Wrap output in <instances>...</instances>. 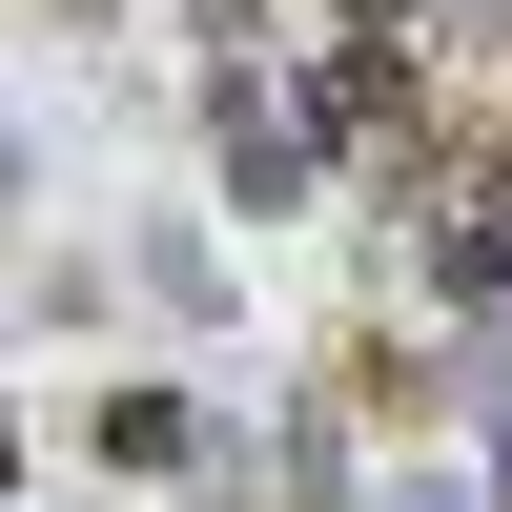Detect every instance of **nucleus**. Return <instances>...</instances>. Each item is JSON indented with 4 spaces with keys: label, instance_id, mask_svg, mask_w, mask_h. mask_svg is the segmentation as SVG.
<instances>
[{
    "label": "nucleus",
    "instance_id": "nucleus-1",
    "mask_svg": "<svg viewBox=\"0 0 512 512\" xmlns=\"http://www.w3.org/2000/svg\"><path fill=\"white\" fill-rule=\"evenodd\" d=\"M205 164H226V205H287V185H308V123H267L226 82V103H205Z\"/></svg>",
    "mask_w": 512,
    "mask_h": 512
},
{
    "label": "nucleus",
    "instance_id": "nucleus-2",
    "mask_svg": "<svg viewBox=\"0 0 512 512\" xmlns=\"http://www.w3.org/2000/svg\"><path fill=\"white\" fill-rule=\"evenodd\" d=\"M308 123H328V144H390V123H410V62H390V41H349V62L308 82Z\"/></svg>",
    "mask_w": 512,
    "mask_h": 512
},
{
    "label": "nucleus",
    "instance_id": "nucleus-3",
    "mask_svg": "<svg viewBox=\"0 0 512 512\" xmlns=\"http://www.w3.org/2000/svg\"><path fill=\"white\" fill-rule=\"evenodd\" d=\"M82 431H103V472H185V451H205V410H185V390H103Z\"/></svg>",
    "mask_w": 512,
    "mask_h": 512
},
{
    "label": "nucleus",
    "instance_id": "nucleus-4",
    "mask_svg": "<svg viewBox=\"0 0 512 512\" xmlns=\"http://www.w3.org/2000/svg\"><path fill=\"white\" fill-rule=\"evenodd\" d=\"M390 21H431V0H349V41H390Z\"/></svg>",
    "mask_w": 512,
    "mask_h": 512
},
{
    "label": "nucleus",
    "instance_id": "nucleus-5",
    "mask_svg": "<svg viewBox=\"0 0 512 512\" xmlns=\"http://www.w3.org/2000/svg\"><path fill=\"white\" fill-rule=\"evenodd\" d=\"M492 492H512V410H492Z\"/></svg>",
    "mask_w": 512,
    "mask_h": 512
}]
</instances>
